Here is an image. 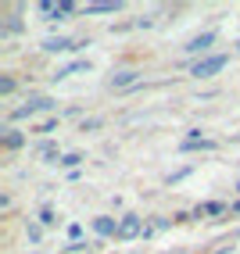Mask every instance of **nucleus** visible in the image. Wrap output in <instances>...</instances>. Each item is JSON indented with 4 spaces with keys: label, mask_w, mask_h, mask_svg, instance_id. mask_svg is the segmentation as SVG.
I'll use <instances>...</instances> for the list:
<instances>
[{
    "label": "nucleus",
    "mask_w": 240,
    "mask_h": 254,
    "mask_svg": "<svg viewBox=\"0 0 240 254\" xmlns=\"http://www.w3.org/2000/svg\"><path fill=\"white\" fill-rule=\"evenodd\" d=\"M4 147H7V150H18V147H25V136H22L18 129H11L7 136H4Z\"/></svg>",
    "instance_id": "obj_11"
},
{
    "label": "nucleus",
    "mask_w": 240,
    "mask_h": 254,
    "mask_svg": "<svg viewBox=\"0 0 240 254\" xmlns=\"http://www.w3.org/2000/svg\"><path fill=\"white\" fill-rule=\"evenodd\" d=\"M104 122H100V118H86V122H82V132H93V129H100Z\"/></svg>",
    "instance_id": "obj_15"
},
{
    "label": "nucleus",
    "mask_w": 240,
    "mask_h": 254,
    "mask_svg": "<svg viewBox=\"0 0 240 254\" xmlns=\"http://www.w3.org/2000/svg\"><path fill=\"white\" fill-rule=\"evenodd\" d=\"M111 86H115V90L140 86V72H136V68H122V72H115V75H111Z\"/></svg>",
    "instance_id": "obj_6"
},
{
    "label": "nucleus",
    "mask_w": 240,
    "mask_h": 254,
    "mask_svg": "<svg viewBox=\"0 0 240 254\" xmlns=\"http://www.w3.org/2000/svg\"><path fill=\"white\" fill-rule=\"evenodd\" d=\"M136 236H147V226L140 215H122L118 222V240H136Z\"/></svg>",
    "instance_id": "obj_3"
},
{
    "label": "nucleus",
    "mask_w": 240,
    "mask_h": 254,
    "mask_svg": "<svg viewBox=\"0 0 240 254\" xmlns=\"http://www.w3.org/2000/svg\"><path fill=\"white\" fill-rule=\"evenodd\" d=\"M40 111H54V100L43 97V93L29 97V100H25V108H14L11 118H14V122H22V118H32V115H40Z\"/></svg>",
    "instance_id": "obj_2"
},
{
    "label": "nucleus",
    "mask_w": 240,
    "mask_h": 254,
    "mask_svg": "<svg viewBox=\"0 0 240 254\" xmlns=\"http://www.w3.org/2000/svg\"><path fill=\"white\" fill-rule=\"evenodd\" d=\"M118 222H122V218L97 215V218H93V233H97V236H115V240H118Z\"/></svg>",
    "instance_id": "obj_4"
},
{
    "label": "nucleus",
    "mask_w": 240,
    "mask_h": 254,
    "mask_svg": "<svg viewBox=\"0 0 240 254\" xmlns=\"http://www.w3.org/2000/svg\"><path fill=\"white\" fill-rule=\"evenodd\" d=\"M36 154H40L43 161H54V165L61 161V154H58V143H50V140H43V143H40V150H36Z\"/></svg>",
    "instance_id": "obj_9"
},
{
    "label": "nucleus",
    "mask_w": 240,
    "mask_h": 254,
    "mask_svg": "<svg viewBox=\"0 0 240 254\" xmlns=\"http://www.w3.org/2000/svg\"><path fill=\"white\" fill-rule=\"evenodd\" d=\"M40 236H43L40 226H29V240H32V244H40Z\"/></svg>",
    "instance_id": "obj_18"
},
{
    "label": "nucleus",
    "mask_w": 240,
    "mask_h": 254,
    "mask_svg": "<svg viewBox=\"0 0 240 254\" xmlns=\"http://www.w3.org/2000/svg\"><path fill=\"white\" fill-rule=\"evenodd\" d=\"M122 11V0H108V4H86L82 7V14H115Z\"/></svg>",
    "instance_id": "obj_8"
},
{
    "label": "nucleus",
    "mask_w": 240,
    "mask_h": 254,
    "mask_svg": "<svg viewBox=\"0 0 240 254\" xmlns=\"http://www.w3.org/2000/svg\"><path fill=\"white\" fill-rule=\"evenodd\" d=\"M237 50H240V40H237Z\"/></svg>",
    "instance_id": "obj_20"
},
{
    "label": "nucleus",
    "mask_w": 240,
    "mask_h": 254,
    "mask_svg": "<svg viewBox=\"0 0 240 254\" xmlns=\"http://www.w3.org/2000/svg\"><path fill=\"white\" fill-rule=\"evenodd\" d=\"M7 93H14V79H11V75L0 79V97H7Z\"/></svg>",
    "instance_id": "obj_13"
},
{
    "label": "nucleus",
    "mask_w": 240,
    "mask_h": 254,
    "mask_svg": "<svg viewBox=\"0 0 240 254\" xmlns=\"http://www.w3.org/2000/svg\"><path fill=\"white\" fill-rule=\"evenodd\" d=\"M230 215H240V200H237V204H233V208H230Z\"/></svg>",
    "instance_id": "obj_19"
},
{
    "label": "nucleus",
    "mask_w": 240,
    "mask_h": 254,
    "mask_svg": "<svg viewBox=\"0 0 240 254\" xmlns=\"http://www.w3.org/2000/svg\"><path fill=\"white\" fill-rule=\"evenodd\" d=\"M68 236H72V244H79V236H82V226H79V222H72V226H68Z\"/></svg>",
    "instance_id": "obj_17"
},
{
    "label": "nucleus",
    "mask_w": 240,
    "mask_h": 254,
    "mask_svg": "<svg viewBox=\"0 0 240 254\" xmlns=\"http://www.w3.org/2000/svg\"><path fill=\"white\" fill-rule=\"evenodd\" d=\"M40 222H43V226H54L58 218H54V211H50V208H43V211H40Z\"/></svg>",
    "instance_id": "obj_14"
},
{
    "label": "nucleus",
    "mask_w": 240,
    "mask_h": 254,
    "mask_svg": "<svg viewBox=\"0 0 240 254\" xmlns=\"http://www.w3.org/2000/svg\"><path fill=\"white\" fill-rule=\"evenodd\" d=\"M65 254H68V251H65Z\"/></svg>",
    "instance_id": "obj_21"
},
{
    "label": "nucleus",
    "mask_w": 240,
    "mask_h": 254,
    "mask_svg": "<svg viewBox=\"0 0 240 254\" xmlns=\"http://www.w3.org/2000/svg\"><path fill=\"white\" fill-rule=\"evenodd\" d=\"M76 47H82V43L68 40V36H47V40H43V50H47V54H65V50H76Z\"/></svg>",
    "instance_id": "obj_5"
},
{
    "label": "nucleus",
    "mask_w": 240,
    "mask_h": 254,
    "mask_svg": "<svg viewBox=\"0 0 240 254\" xmlns=\"http://www.w3.org/2000/svg\"><path fill=\"white\" fill-rule=\"evenodd\" d=\"M61 168H72V172H79V165H82V154H76V150H72V154H61V161H58Z\"/></svg>",
    "instance_id": "obj_12"
},
{
    "label": "nucleus",
    "mask_w": 240,
    "mask_h": 254,
    "mask_svg": "<svg viewBox=\"0 0 240 254\" xmlns=\"http://www.w3.org/2000/svg\"><path fill=\"white\" fill-rule=\"evenodd\" d=\"M4 32H22V22L11 14V18H7V25H4Z\"/></svg>",
    "instance_id": "obj_16"
},
{
    "label": "nucleus",
    "mask_w": 240,
    "mask_h": 254,
    "mask_svg": "<svg viewBox=\"0 0 240 254\" xmlns=\"http://www.w3.org/2000/svg\"><path fill=\"white\" fill-rule=\"evenodd\" d=\"M76 72H90V61H76V64H68V68H58L54 79H68V75H76Z\"/></svg>",
    "instance_id": "obj_10"
},
{
    "label": "nucleus",
    "mask_w": 240,
    "mask_h": 254,
    "mask_svg": "<svg viewBox=\"0 0 240 254\" xmlns=\"http://www.w3.org/2000/svg\"><path fill=\"white\" fill-rule=\"evenodd\" d=\"M226 64H230V58H226V54H208V58L194 61L190 75H194V79H212V75H219L222 68H226Z\"/></svg>",
    "instance_id": "obj_1"
},
{
    "label": "nucleus",
    "mask_w": 240,
    "mask_h": 254,
    "mask_svg": "<svg viewBox=\"0 0 240 254\" xmlns=\"http://www.w3.org/2000/svg\"><path fill=\"white\" fill-rule=\"evenodd\" d=\"M212 43H215V32H201V36H194L183 50H186V54H204V58H208V47Z\"/></svg>",
    "instance_id": "obj_7"
}]
</instances>
